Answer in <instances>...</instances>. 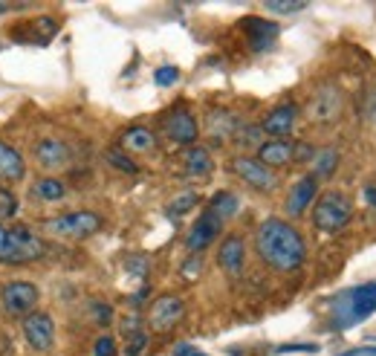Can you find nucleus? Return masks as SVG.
<instances>
[{
	"mask_svg": "<svg viewBox=\"0 0 376 356\" xmlns=\"http://www.w3.org/2000/svg\"><path fill=\"white\" fill-rule=\"evenodd\" d=\"M266 9L275 15H295V12H304L307 4L304 0H266Z\"/></svg>",
	"mask_w": 376,
	"mask_h": 356,
	"instance_id": "29",
	"label": "nucleus"
},
{
	"mask_svg": "<svg viewBox=\"0 0 376 356\" xmlns=\"http://www.w3.org/2000/svg\"><path fill=\"white\" fill-rule=\"evenodd\" d=\"M44 226H47V232H52L58 238L84 241L102 229V217L96 212H70V214H58V217L47 220Z\"/></svg>",
	"mask_w": 376,
	"mask_h": 356,
	"instance_id": "5",
	"label": "nucleus"
},
{
	"mask_svg": "<svg viewBox=\"0 0 376 356\" xmlns=\"http://www.w3.org/2000/svg\"><path fill=\"white\" fill-rule=\"evenodd\" d=\"M93 353H96V356H116V339L113 336H99Z\"/></svg>",
	"mask_w": 376,
	"mask_h": 356,
	"instance_id": "35",
	"label": "nucleus"
},
{
	"mask_svg": "<svg viewBox=\"0 0 376 356\" xmlns=\"http://www.w3.org/2000/svg\"><path fill=\"white\" fill-rule=\"evenodd\" d=\"M163 134L174 142V145H185V148H192L200 137V127H197V119L192 116V110L177 105L171 108L165 116H163Z\"/></svg>",
	"mask_w": 376,
	"mask_h": 356,
	"instance_id": "7",
	"label": "nucleus"
},
{
	"mask_svg": "<svg viewBox=\"0 0 376 356\" xmlns=\"http://www.w3.org/2000/svg\"><path fill=\"white\" fill-rule=\"evenodd\" d=\"M23 336L29 342V348L38 350V353H47L55 342V321L52 316L47 313H29L23 318Z\"/></svg>",
	"mask_w": 376,
	"mask_h": 356,
	"instance_id": "14",
	"label": "nucleus"
},
{
	"mask_svg": "<svg viewBox=\"0 0 376 356\" xmlns=\"http://www.w3.org/2000/svg\"><path fill=\"white\" fill-rule=\"evenodd\" d=\"M240 125H243V122H240L232 110H226V108H214V110H208V116H206V134L211 137V142L223 145V142L235 139V134H237V127H240Z\"/></svg>",
	"mask_w": 376,
	"mask_h": 356,
	"instance_id": "18",
	"label": "nucleus"
},
{
	"mask_svg": "<svg viewBox=\"0 0 376 356\" xmlns=\"http://www.w3.org/2000/svg\"><path fill=\"white\" fill-rule=\"evenodd\" d=\"M148 293H151V289H148V287H142V289H139V293H136V296L131 299V304H134V307H139V304H145V299H148Z\"/></svg>",
	"mask_w": 376,
	"mask_h": 356,
	"instance_id": "43",
	"label": "nucleus"
},
{
	"mask_svg": "<svg viewBox=\"0 0 376 356\" xmlns=\"http://www.w3.org/2000/svg\"><path fill=\"white\" fill-rule=\"evenodd\" d=\"M229 168H232V174H235L240 183H246L249 188H255V191H261V194H269V191L278 188V174H275L272 168H266L258 156L240 154V156L232 159Z\"/></svg>",
	"mask_w": 376,
	"mask_h": 356,
	"instance_id": "6",
	"label": "nucleus"
},
{
	"mask_svg": "<svg viewBox=\"0 0 376 356\" xmlns=\"http://www.w3.org/2000/svg\"><path fill=\"white\" fill-rule=\"evenodd\" d=\"M93 321H96V325H102V328H107L110 321H113V307L96 302V304H93Z\"/></svg>",
	"mask_w": 376,
	"mask_h": 356,
	"instance_id": "34",
	"label": "nucleus"
},
{
	"mask_svg": "<svg viewBox=\"0 0 376 356\" xmlns=\"http://www.w3.org/2000/svg\"><path fill=\"white\" fill-rule=\"evenodd\" d=\"M64 194H67V185L58 177H41L33 183V188H29V197L35 203H58Z\"/></svg>",
	"mask_w": 376,
	"mask_h": 356,
	"instance_id": "23",
	"label": "nucleus"
},
{
	"mask_svg": "<svg viewBox=\"0 0 376 356\" xmlns=\"http://www.w3.org/2000/svg\"><path fill=\"white\" fill-rule=\"evenodd\" d=\"M197 203H200L197 194H194V191H185V194H180V197H174V200H171L168 214H171V217H180V214H185V212H192Z\"/></svg>",
	"mask_w": 376,
	"mask_h": 356,
	"instance_id": "28",
	"label": "nucleus"
},
{
	"mask_svg": "<svg viewBox=\"0 0 376 356\" xmlns=\"http://www.w3.org/2000/svg\"><path fill=\"white\" fill-rule=\"evenodd\" d=\"M341 108H344L341 90L333 87V84H322L316 93L310 96V102H307V116H310L312 122H322V125H324V122L339 119Z\"/></svg>",
	"mask_w": 376,
	"mask_h": 356,
	"instance_id": "10",
	"label": "nucleus"
},
{
	"mask_svg": "<svg viewBox=\"0 0 376 356\" xmlns=\"http://www.w3.org/2000/svg\"><path fill=\"white\" fill-rule=\"evenodd\" d=\"M255 252L275 272H293L304 264L307 243L290 220L266 217L255 232Z\"/></svg>",
	"mask_w": 376,
	"mask_h": 356,
	"instance_id": "1",
	"label": "nucleus"
},
{
	"mask_svg": "<svg viewBox=\"0 0 376 356\" xmlns=\"http://www.w3.org/2000/svg\"><path fill=\"white\" fill-rule=\"evenodd\" d=\"M235 142L240 148H261L264 145V131L261 125H240L237 134H235Z\"/></svg>",
	"mask_w": 376,
	"mask_h": 356,
	"instance_id": "26",
	"label": "nucleus"
},
{
	"mask_svg": "<svg viewBox=\"0 0 376 356\" xmlns=\"http://www.w3.org/2000/svg\"><path fill=\"white\" fill-rule=\"evenodd\" d=\"M153 81L160 84V87H171V84L180 81V70L174 67V64H165V67H160V70L153 73Z\"/></svg>",
	"mask_w": 376,
	"mask_h": 356,
	"instance_id": "30",
	"label": "nucleus"
},
{
	"mask_svg": "<svg viewBox=\"0 0 376 356\" xmlns=\"http://www.w3.org/2000/svg\"><path fill=\"white\" fill-rule=\"evenodd\" d=\"M139 331H142V318H139V316H128V318L122 321V333H124V336H134V333H139Z\"/></svg>",
	"mask_w": 376,
	"mask_h": 356,
	"instance_id": "38",
	"label": "nucleus"
},
{
	"mask_svg": "<svg viewBox=\"0 0 376 356\" xmlns=\"http://www.w3.org/2000/svg\"><path fill=\"white\" fill-rule=\"evenodd\" d=\"M316 197H319V180L312 177V174H307V177L293 183L287 200H284V212L290 217H301L312 203H316Z\"/></svg>",
	"mask_w": 376,
	"mask_h": 356,
	"instance_id": "16",
	"label": "nucleus"
},
{
	"mask_svg": "<svg viewBox=\"0 0 376 356\" xmlns=\"http://www.w3.org/2000/svg\"><path fill=\"white\" fill-rule=\"evenodd\" d=\"M33 29H35V38H38V35L49 38V35H55V32H58V23H55V18H49V15H41V18L33 23Z\"/></svg>",
	"mask_w": 376,
	"mask_h": 356,
	"instance_id": "33",
	"label": "nucleus"
},
{
	"mask_svg": "<svg viewBox=\"0 0 376 356\" xmlns=\"http://www.w3.org/2000/svg\"><path fill=\"white\" fill-rule=\"evenodd\" d=\"M240 32L246 35L249 41V50L252 52H266L275 47L278 35H281V29L275 21H266V18H258V15H249L240 21Z\"/></svg>",
	"mask_w": 376,
	"mask_h": 356,
	"instance_id": "11",
	"label": "nucleus"
},
{
	"mask_svg": "<svg viewBox=\"0 0 376 356\" xmlns=\"http://www.w3.org/2000/svg\"><path fill=\"white\" fill-rule=\"evenodd\" d=\"M9 9H12L9 4H0V15H4V12H9Z\"/></svg>",
	"mask_w": 376,
	"mask_h": 356,
	"instance_id": "45",
	"label": "nucleus"
},
{
	"mask_svg": "<svg viewBox=\"0 0 376 356\" xmlns=\"http://www.w3.org/2000/svg\"><path fill=\"white\" fill-rule=\"evenodd\" d=\"M182 318H185V304H182L180 296H160L151 304V310H148V325L156 333L174 331Z\"/></svg>",
	"mask_w": 376,
	"mask_h": 356,
	"instance_id": "9",
	"label": "nucleus"
},
{
	"mask_svg": "<svg viewBox=\"0 0 376 356\" xmlns=\"http://www.w3.org/2000/svg\"><path fill=\"white\" fill-rule=\"evenodd\" d=\"M312 156H316V148L307 145V142H298L295 151H293V159H298V163H310Z\"/></svg>",
	"mask_w": 376,
	"mask_h": 356,
	"instance_id": "37",
	"label": "nucleus"
},
{
	"mask_svg": "<svg viewBox=\"0 0 376 356\" xmlns=\"http://www.w3.org/2000/svg\"><path fill=\"white\" fill-rule=\"evenodd\" d=\"M200 270H203V261H200V255H192L188 261L180 267V272L185 275V278H197L200 275Z\"/></svg>",
	"mask_w": 376,
	"mask_h": 356,
	"instance_id": "36",
	"label": "nucleus"
},
{
	"mask_svg": "<svg viewBox=\"0 0 376 356\" xmlns=\"http://www.w3.org/2000/svg\"><path fill=\"white\" fill-rule=\"evenodd\" d=\"M293 151H295V145L287 142V139H266L258 148V159H261L266 168L275 171V168H284V166L293 163Z\"/></svg>",
	"mask_w": 376,
	"mask_h": 356,
	"instance_id": "20",
	"label": "nucleus"
},
{
	"mask_svg": "<svg viewBox=\"0 0 376 356\" xmlns=\"http://www.w3.org/2000/svg\"><path fill=\"white\" fill-rule=\"evenodd\" d=\"M38 299H41L38 287L29 284V281H12L0 289V302H4V310L9 316H29L35 310Z\"/></svg>",
	"mask_w": 376,
	"mask_h": 356,
	"instance_id": "8",
	"label": "nucleus"
},
{
	"mask_svg": "<svg viewBox=\"0 0 376 356\" xmlns=\"http://www.w3.org/2000/svg\"><path fill=\"white\" fill-rule=\"evenodd\" d=\"M339 151L336 148H322V151H316V156L310 159L312 163V177L316 180H330L333 174H336V168H339Z\"/></svg>",
	"mask_w": 376,
	"mask_h": 356,
	"instance_id": "24",
	"label": "nucleus"
},
{
	"mask_svg": "<svg viewBox=\"0 0 376 356\" xmlns=\"http://www.w3.org/2000/svg\"><path fill=\"white\" fill-rule=\"evenodd\" d=\"M148 258L145 255H131L128 261H124V270H128V275H136V278H145L148 275Z\"/></svg>",
	"mask_w": 376,
	"mask_h": 356,
	"instance_id": "31",
	"label": "nucleus"
},
{
	"mask_svg": "<svg viewBox=\"0 0 376 356\" xmlns=\"http://www.w3.org/2000/svg\"><path fill=\"white\" fill-rule=\"evenodd\" d=\"M353 217V203L344 191H324L322 197H316L312 203V226L322 232V235H336L341 232L344 226L351 223Z\"/></svg>",
	"mask_w": 376,
	"mask_h": 356,
	"instance_id": "4",
	"label": "nucleus"
},
{
	"mask_svg": "<svg viewBox=\"0 0 376 356\" xmlns=\"http://www.w3.org/2000/svg\"><path fill=\"white\" fill-rule=\"evenodd\" d=\"M295 350L316 353V350H319V345H281V348H275V353H295Z\"/></svg>",
	"mask_w": 376,
	"mask_h": 356,
	"instance_id": "39",
	"label": "nucleus"
},
{
	"mask_svg": "<svg viewBox=\"0 0 376 356\" xmlns=\"http://www.w3.org/2000/svg\"><path fill=\"white\" fill-rule=\"evenodd\" d=\"M148 348V333H134V336H128V345H124V356H139L142 350Z\"/></svg>",
	"mask_w": 376,
	"mask_h": 356,
	"instance_id": "32",
	"label": "nucleus"
},
{
	"mask_svg": "<svg viewBox=\"0 0 376 356\" xmlns=\"http://www.w3.org/2000/svg\"><path fill=\"white\" fill-rule=\"evenodd\" d=\"M237 209H240V200H237V194H232V191H217L214 197L208 200V212L217 214L223 223H226L229 217H235Z\"/></svg>",
	"mask_w": 376,
	"mask_h": 356,
	"instance_id": "25",
	"label": "nucleus"
},
{
	"mask_svg": "<svg viewBox=\"0 0 376 356\" xmlns=\"http://www.w3.org/2000/svg\"><path fill=\"white\" fill-rule=\"evenodd\" d=\"M365 200H368V206L376 212V185H365Z\"/></svg>",
	"mask_w": 376,
	"mask_h": 356,
	"instance_id": "42",
	"label": "nucleus"
},
{
	"mask_svg": "<svg viewBox=\"0 0 376 356\" xmlns=\"http://www.w3.org/2000/svg\"><path fill=\"white\" fill-rule=\"evenodd\" d=\"M327 313H330L333 331H351V328L362 325L365 318H370L376 313V281L341 289L339 296L330 299Z\"/></svg>",
	"mask_w": 376,
	"mask_h": 356,
	"instance_id": "2",
	"label": "nucleus"
},
{
	"mask_svg": "<svg viewBox=\"0 0 376 356\" xmlns=\"http://www.w3.org/2000/svg\"><path fill=\"white\" fill-rule=\"evenodd\" d=\"M217 267H221L229 278H240L246 267V241L240 235H226L217 249Z\"/></svg>",
	"mask_w": 376,
	"mask_h": 356,
	"instance_id": "15",
	"label": "nucleus"
},
{
	"mask_svg": "<svg viewBox=\"0 0 376 356\" xmlns=\"http://www.w3.org/2000/svg\"><path fill=\"white\" fill-rule=\"evenodd\" d=\"M44 255H47L44 238L35 235L29 226H15V229L0 226V261L4 264H29Z\"/></svg>",
	"mask_w": 376,
	"mask_h": 356,
	"instance_id": "3",
	"label": "nucleus"
},
{
	"mask_svg": "<svg viewBox=\"0 0 376 356\" xmlns=\"http://www.w3.org/2000/svg\"><path fill=\"white\" fill-rule=\"evenodd\" d=\"M295 116H298V108L293 102L287 105H278L266 113L264 125H261V131L264 137H272V139H287L293 134V127H295Z\"/></svg>",
	"mask_w": 376,
	"mask_h": 356,
	"instance_id": "17",
	"label": "nucleus"
},
{
	"mask_svg": "<svg viewBox=\"0 0 376 356\" xmlns=\"http://www.w3.org/2000/svg\"><path fill=\"white\" fill-rule=\"evenodd\" d=\"M122 148H124V154H136V156L153 154L156 151V134L151 131V127H142V125L128 127V131L122 134Z\"/></svg>",
	"mask_w": 376,
	"mask_h": 356,
	"instance_id": "22",
	"label": "nucleus"
},
{
	"mask_svg": "<svg viewBox=\"0 0 376 356\" xmlns=\"http://www.w3.org/2000/svg\"><path fill=\"white\" fill-rule=\"evenodd\" d=\"M33 156L35 163L44 168V171H64L70 163H73V151L67 142H61L55 137H47V139H38L33 145Z\"/></svg>",
	"mask_w": 376,
	"mask_h": 356,
	"instance_id": "12",
	"label": "nucleus"
},
{
	"mask_svg": "<svg viewBox=\"0 0 376 356\" xmlns=\"http://www.w3.org/2000/svg\"><path fill=\"white\" fill-rule=\"evenodd\" d=\"M182 168L192 180H208L211 171H214V159H211V154L206 148L192 145V148L182 151Z\"/></svg>",
	"mask_w": 376,
	"mask_h": 356,
	"instance_id": "21",
	"label": "nucleus"
},
{
	"mask_svg": "<svg viewBox=\"0 0 376 356\" xmlns=\"http://www.w3.org/2000/svg\"><path fill=\"white\" fill-rule=\"evenodd\" d=\"M105 156H107V163H110L113 168H119V171H124V174H136V171H139V166H136L134 159H131L128 154H124V151H119V148L107 151Z\"/></svg>",
	"mask_w": 376,
	"mask_h": 356,
	"instance_id": "27",
	"label": "nucleus"
},
{
	"mask_svg": "<svg viewBox=\"0 0 376 356\" xmlns=\"http://www.w3.org/2000/svg\"><path fill=\"white\" fill-rule=\"evenodd\" d=\"M368 116L376 122V96H370V102H368Z\"/></svg>",
	"mask_w": 376,
	"mask_h": 356,
	"instance_id": "44",
	"label": "nucleus"
},
{
	"mask_svg": "<svg viewBox=\"0 0 376 356\" xmlns=\"http://www.w3.org/2000/svg\"><path fill=\"white\" fill-rule=\"evenodd\" d=\"M221 229H223V220L206 209V212L197 217V223L192 226V232L185 235V249H188V255H200L203 249H208V246L217 241V235H221Z\"/></svg>",
	"mask_w": 376,
	"mask_h": 356,
	"instance_id": "13",
	"label": "nucleus"
},
{
	"mask_svg": "<svg viewBox=\"0 0 376 356\" xmlns=\"http://www.w3.org/2000/svg\"><path fill=\"white\" fill-rule=\"evenodd\" d=\"M174 356H206V353H200L192 342H180V345L174 348Z\"/></svg>",
	"mask_w": 376,
	"mask_h": 356,
	"instance_id": "40",
	"label": "nucleus"
},
{
	"mask_svg": "<svg viewBox=\"0 0 376 356\" xmlns=\"http://www.w3.org/2000/svg\"><path fill=\"white\" fill-rule=\"evenodd\" d=\"M339 356H376V345H365V348H353V350H344Z\"/></svg>",
	"mask_w": 376,
	"mask_h": 356,
	"instance_id": "41",
	"label": "nucleus"
},
{
	"mask_svg": "<svg viewBox=\"0 0 376 356\" xmlns=\"http://www.w3.org/2000/svg\"><path fill=\"white\" fill-rule=\"evenodd\" d=\"M26 177V163L18 148H12L9 142H0V183H20Z\"/></svg>",
	"mask_w": 376,
	"mask_h": 356,
	"instance_id": "19",
	"label": "nucleus"
}]
</instances>
